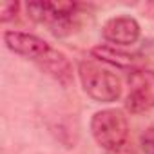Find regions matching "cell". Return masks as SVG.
I'll return each instance as SVG.
<instances>
[{"label":"cell","mask_w":154,"mask_h":154,"mask_svg":"<svg viewBox=\"0 0 154 154\" xmlns=\"http://www.w3.org/2000/svg\"><path fill=\"white\" fill-rule=\"evenodd\" d=\"M127 84L129 94L125 100V107L129 112L140 114L154 109V71L136 67L129 71Z\"/></svg>","instance_id":"277c9868"},{"label":"cell","mask_w":154,"mask_h":154,"mask_svg":"<svg viewBox=\"0 0 154 154\" xmlns=\"http://www.w3.org/2000/svg\"><path fill=\"white\" fill-rule=\"evenodd\" d=\"M91 134L105 152H114L129 143L127 116L120 109L98 111L91 118Z\"/></svg>","instance_id":"3957f363"},{"label":"cell","mask_w":154,"mask_h":154,"mask_svg":"<svg viewBox=\"0 0 154 154\" xmlns=\"http://www.w3.org/2000/svg\"><path fill=\"white\" fill-rule=\"evenodd\" d=\"M38 65L49 76H53L58 84H62L63 87H67L72 82V65H71V62L67 60V56L62 51H58L54 47H51V51L38 62Z\"/></svg>","instance_id":"52a82bcc"},{"label":"cell","mask_w":154,"mask_h":154,"mask_svg":"<svg viewBox=\"0 0 154 154\" xmlns=\"http://www.w3.org/2000/svg\"><path fill=\"white\" fill-rule=\"evenodd\" d=\"M140 33H141V29H140V24L136 22V18L125 17V15L109 18L102 27V36L116 47L132 45L134 42H138Z\"/></svg>","instance_id":"8992f818"},{"label":"cell","mask_w":154,"mask_h":154,"mask_svg":"<svg viewBox=\"0 0 154 154\" xmlns=\"http://www.w3.org/2000/svg\"><path fill=\"white\" fill-rule=\"evenodd\" d=\"M4 44L15 54H20V56L33 60L36 63L51 51V45L44 38L31 35V33H24V31H6Z\"/></svg>","instance_id":"5b68a950"},{"label":"cell","mask_w":154,"mask_h":154,"mask_svg":"<svg viewBox=\"0 0 154 154\" xmlns=\"http://www.w3.org/2000/svg\"><path fill=\"white\" fill-rule=\"evenodd\" d=\"M78 76L84 91L94 102L112 103L122 96V80L93 60H82L78 63Z\"/></svg>","instance_id":"7a4b0ae2"},{"label":"cell","mask_w":154,"mask_h":154,"mask_svg":"<svg viewBox=\"0 0 154 154\" xmlns=\"http://www.w3.org/2000/svg\"><path fill=\"white\" fill-rule=\"evenodd\" d=\"M78 8L80 6L76 2H63V0H35L26 6L29 18L47 26L56 36L72 33Z\"/></svg>","instance_id":"6da1fadb"},{"label":"cell","mask_w":154,"mask_h":154,"mask_svg":"<svg viewBox=\"0 0 154 154\" xmlns=\"http://www.w3.org/2000/svg\"><path fill=\"white\" fill-rule=\"evenodd\" d=\"M140 143H141V149H143L147 154H154V127H149V129L141 134Z\"/></svg>","instance_id":"30bf717a"},{"label":"cell","mask_w":154,"mask_h":154,"mask_svg":"<svg viewBox=\"0 0 154 154\" xmlns=\"http://www.w3.org/2000/svg\"><path fill=\"white\" fill-rule=\"evenodd\" d=\"M18 9H20L18 2H13V0H4V2H0V22L8 24L9 20L17 18Z\"/></svg>","instance_id":"9c48e42d"},{"label":"cell","mask_w":154,"mask_h":154,"mask_svg":"<svg viewBox=\"0 0 154 154\" xmlns=\"http://www.w3.org/2000/svg\"><path fill=\"white\" fill-rule=\"evenodd\" d=\"M91 54L105 63H111L114 67L120 69H136L138 67V58L131 53H125L123 49L116 47V45H96L91 49Z\"/></svg>","instance_id":"ba28073f"}]
</instances>
